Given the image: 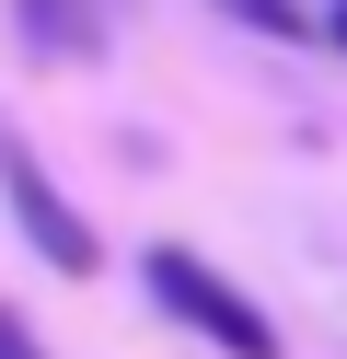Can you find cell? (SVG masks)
<instances>
[{
	"label": "cell",
	"instance_id": "cell-1",
	"mask_svg": "<svg viewBox=\"0 0 347 359\" xmlns=\"http://www.w3.org/2000/svg\"><path fill=\"white\" fill-rule=\"evenodd\" d=\"M139 278H151V302L174 313L185 336H208L220 359H278V325H266V313H254V302H243V290H231L208 255H185V243H151V255H139Z\"/></svg>",
	"mask_w": 347,
	"mask_h": 359
},
{
	"label": "cell",
	"instance_id": "cell-2",
	"mask_svg": "<svg viewBox=\"0 0 347 359\" xmlns=\"http://www.w3.org/2000/svg\"><path fill=\"white\" fill-rule=\"evenodd\" d=\"M0 197H12L23 243H35V255L58 266V278H93V266H104V243H93V220L69 209V197H58V174H46L35 151H23V128H0Z\"/></svg>",
	"mask_w": 347,
	"mask_h": 359
},
{
	"label": "cell",
	"instance_id": "cell-3",
	"mask_svg": "<svg viewBox=\"0 0 347 359\" xmlns=\"http://www.w3.org/2000/svg\"><path fill=\"white\" fill-rule=\"evenodd\" d=\"M12 24H23V47H46V58H93L104 35H93V0H12Z\"/></svg>",
	"mask_w": 347,
	"mask_h": 359
},
{
	"label": "cell",
	"instance_id": "cell-4",
	"mask_svg": "<svg viewBox=\"0 0 347 359\" xmlns=\"http://www.w3.org/2000/svg\"><path fill=\"white\" fill-rule=\"evenodd\" d=\"M231 12H243L254 35H313V24H301V12H290V0H231Z\"/></svg>",
	"mask_w": 347,
	"mask_h": 359
},
{
	"label": "cell",
	"instance_id": "cell-5",
	"mask_svg": "<svg viewBox=\"0 0 347 359\" xmlns=\"http://www.w3.org/2000/svg\"><path fill=\"white\" fill-rule=\"evenodd\" d=\"M0 359H35V348H23V325H12V313H0Z\"/></svg>",
	"mask_w": 347,
	"mask_h": 359
},
{
	"label": "cell",
	"instance_id": "cell-6",
	"mask_svg": "<svg viewBox=\"0 0 347 359\" xmlns=\"http://www.w3.org/2000/svg\"><path fill=\"white\" fill-rule=\"evenodd\" d=\"M324 35H336V47H347V0H336V24H324Z\"/></svg>",
	"mask_w": 347,
	"mask_h": 359
}]
</instances>
